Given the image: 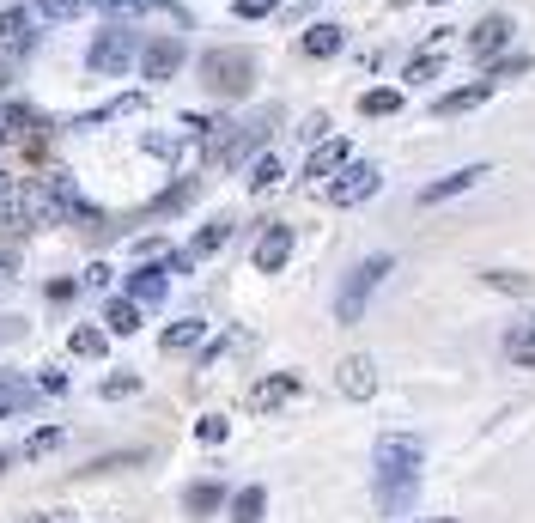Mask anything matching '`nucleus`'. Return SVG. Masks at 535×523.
I'll return each instance as SVG.
<instances>
[{"label":"nucleus","mask_w":535,"mask_h":523,"mask_svg":"<svg viewBox=\"0 0 535 523\" xmlns=\"http://www.w3.org/2000/svg\"><path fill=\"white\" fill-rule=\"evenodd\" d=\"M414 493H420V438L384 432L377 438V505H384V517H402Z\"/></svg>","instance_id":"nucleus-1"},{"label":"nucleus","mask_w":535,"mask_h":523,"mask_svg":"<svg viewBox=\"0 0 535 523\" xmlns=\"http://www.w3.org/2000/svg\"><path fill=\"white\" fill-rule=\"evenodd\" d=\"M201 80L213 98H250L256 86V55L250 49H207L201 55Z\"/></svg>","instance_id":"nucleus-2"},{"label":"nucleus","mask_w":535,"mask_h":523,"mask_svg":"<svg viewBox=\"0 0 535 523\" xmlns=\"http://www.w3.org/2000/svg\"><path fill=\"white\" fill-rule=\"evenodd\" d=\"M134 61H140V37L116 19V25H104L92 43H86V67L98 73V80H122V73H134Z\"/></svg>","instance_id":"nucleus-3"},{"label":"nucleus","mask_w":535,"mask_h":523,"mask_svg":"<svg viewBox=\"0 0 535 523\" xmlns=\"http://www.w3.org/2000/svg\"><path fill=\"white\" fill-rule=\"evenodd\" d=\"M390 274H396V262H390V256H365V262L347 274L341 298H335V317H341V323H359V317H365V305H371V292L384 286Z\"/></svg>","instance_id":"nucleus-4"},{"label":"nucleus","mask_w":535,"mask_h":523,"mask_svg":"<svg viewBox=\"0 0 535 523\" xmlns=\"http://www.w3.org/2000/svg\"><path fill=\"white\" fill-rule=\"evenodd\" d=\"M377 183H384V171H377L371 159H347V165L323 183V195H329V207H359V201L377 195Z\"/></svg>","instance_id":"nucleus-5"},{"label":"nucleus","mask_w":535,"mask_h":523,"mask_svg":"<svg viewBox=\"0 0 535 523\" xmlns=\"http://www.w3.org/2000/svg\"><path fill=\"white\" fill-rule=\"evenodd\" d=\"M37 25H43V19H37L31 7H0V55H13V61H19V55H31V49H37V37H43Z\"/></svg>","instance_id":"nucleus-6"},{"label":"nucleus","mask_w":535,"mask_h":523,"mask_svg":"<svg viewBox=\"0 0 535 523\" xmlns=\"http://www.w3.org/2000/svg\"><path fill=\"white\" fill-rule=\"evenodd\" d=\"M49 226H67V207H61L55 183L37 177V183H25V232H49Z\"/></svg>","instance_id":"nucleus-7"},{"label":"nucleus","mask_w":535,"mask_h":523,"mask_svg":"<svg viewBox=\"0 0 535 523\" xmlns=\"http://www.w3.org/2000/svg\"><path fill=\"white\" fill-rule=\"evenodd\" d=\"M177 73H183V43H177V37H152V43H140V80L165 86V80H177Z\"/></svg>","instance_id":"nucleus-8"},{"label":"nucleus","mask_w":535,"mask_h":523,"mask_svg":"<svg viewBox=\"0 0 535 523\" xmlns=\"http://www.w3.org/2000/svg\"><path fill=\"white\" fill-rule=\"evenodd\" d=\"M335 384H341L347 402H371V396H377V359H371V353H347V359L335 365Z\"/></svg>","instance_id":"nucleus-9"},{"label":"nucleus","mask_w":535,"mask_h":523,"mask_svg":"<svg viewBox=\"0 0 535 523\" xmlns=\"http://www.w3.org/2000/svg\"><path fill=\"white\" fill-rule=\"evenodd\" d=\"M298 390H304V384H298V371H268V378H256V384H250V414H280Z\"/></svg>","instance_id":"nucleus-10"},{"label":"nucleus","mask_w":535,"mask_h":523,"mask_svg":"<svg viewBox=\"0 0 535 523\" xmlns=\"http://www.w3.org/2000/svg\"><path fill=\"white\" fill-rule=\"evenodd\" d=\"M31 128H37V110L25 98H0V146H31Z\"/></svg>","instance_id":"nucleus-11"},{"label":"nucleus","mask_w":535,"mask_h":523,"mask_svg":"<svg viewBox=\"0 0 535 523\" xmlns=\"http://www.w3.org/2000/svg\"><path fill=\"white\" fill-rule=\"evenodd\" d=\"M165 292H171V274L159 268V262H146V268H134L128 274V298H134V305H165Z\"/></svg>","instance_id":"nucleus-12"},{"label":"nucleus","mask_w":535,"mask_h":523,"mask_svg":"<svg viewBox=\"0 0 535 523\" xmlns=\"http://www.w3.org/2000/svg\"><path fill=\"white\" fill-rule=\"evenodd\" d=\"M505 43H511V19H505V13H487V19L469 31V49H475V61H481V67H487Z\"/></svg>","instance_id":"nucleus-13"},{"label":"nucleus","mask_w":535,"mask_h":523,"mask_svg":"<svg viewBox=\"0 0 535 523\" xmlns=\"http://www.w3.org/2000/svg\"><path fill=\"white\" fill-rule=\"evenodd\" d=\"M292 262V226H262V238H256V268L262 274H280Z\"/></svg>","instance_id":"nucleus-14"},{"label":"nucleus","mask_w":535,"mask_h":523,"mask_svg":"<svg viewBox=\"0 0 535 523\" xmlns=\"http://www.w3.org/2000/svg\"><path fill=\"white\" fill-rule=\"evenodd\" d=\"M481 177H493L487 165H463V171H450V177H438V183H426L420 189V207H438V201H450V195H463V189H475Z\"/></svg>","instance_id":"nucleus-15"},{"label":"nucleus","mask_w":535,"mask_h":523,"mask_svg":"<svg viewBox=\"0 0 535 523\" xmlns=\"http://www.w3.org/2000/svg\"><path fill=\"white\" fill-rule=\"evenodd\" d=\"M493 86H499V80H475V86H456V92H444V98L432 104V116H469V110H481V104L493 98Z\"/></svg>","instance_id":"nucleus-16"},{"label":"nucleus","mask_w":535,"mask_h":523,"mask_svg":"<svg viewBox=\"0 0 535 523\" xmlns=\"http://www.w3.org/2000/svg\"><path fill=\"white\" fill-rule=\"evenodd\" d=\"M347 159H353V146H347V140H317L311 165H304V183H329V177H335Z\"/></svg>","instance_id":"nucleus-17"},{"label":"nucleus","mask_w":535,"mask_h":523,"mask_svg":"<svg viewBox=\"0 0 535 523\" xmlns=\"http://www.w3.org/2000/svg\"><path fill=\"white\" fill-rule=\"evenodd\" d=\"M298 49H304V55H311V61H329V55H341V49H347V31L323 19V25H311V31H304V37H298Z\"/></svg>","instance_id":"nucleus-18"},{"label":"nucleus","mask_w":535,"mask_h":523,"mask_svg":"<svg viewBox=\"0 0 535 523\" xmlns=\"http://www.w3.org/2000/svg\"><path fill=\"white\" fill-rule=\"evenodd\" d=\"M31 402H37V384L19 378V371H0V420H7V414H25Z\"/></svg>","instance_id":"nucleus-19"},{"label":"nucleus","mask_w":535,"mask_h":523,"mask_svg":"<svg viewBox=\"0 0 535 523\" xmlns=\"http://www.w3.org/2000/svg\"><path fill=\"white\" fill-rule=\"evenodd\" d=\"M201 341H207V317H183V323H171V329L159 335L165 353H189V347H201Z\"/></svg>","instance_id":"nucleus-20"},{"label":"nucleus","mask_w":535,"mask_h":523,"mask_svg":"<svg viewBox=\"0 0 535 523\" xmlns=\"http://www.w3.org/2000/svg\"><path fill=\"white\" fill-rule=\"evenodd\" d=\"M505 359L535 371V317H523V323H511V329H505Z\"/></svg>","instance_id":"nucleus-21"},{"label":"nucleus","mask_w":535,"mask_h":523,"mask_svg":"<svg viewBox=\"0 0 535 523\" xmlns=\"http://www.w3.org/2000/svg\"><path fill=\"white\" fill-rule=\"evenodd\" d=\"M140 317H146V305H134L128 292L104 305V329H110V335H134V329H140Z\"/></svg>","instance_id":"nucleus-22"},{"label":"nucleus","mask_w":535,"mask_h":523,"mask_svg":"<svg viewBox=\"0 0 535 523\" xmlns=\"http://www.w3.org/2000/svg\"><path fill=\"white\" fill-rule=\"evenodd\" d=\"M232 232H238V219H207V226L195 232V244H189V250H195V262H201V256H213V250H225V244H232Z\"/></svg>","instance_id":"nucleus-23"},{"label":"nucleus","mask_w":535,"mask_h":523,"mask_svg":"<svg viewBox=\"0 0 535 523\" xmlns=\"http://www.w3.org/2000/svg\"><path fill=\"white\" fill-rule=\"evenodd\" d=\"M183 505H189V517H207V511H219V505H225V487H219V481H195Z\"/></svg>","instance_id":"nucleus-24"},{"label":"nucleus","mask_w":535,"mask_h":523,"mask_svg":"<svg viewBox=\"0 0 535 523\" xmlns=\"http://www.w3.org/2000/svg\"><path fill=\"white\" fill-rule=\"evenodd\" d=\"M262 511H268V487H244L232 499V523H262Z\"/></svg>","instance_id":"nucleus-25"},{"label":"nucleus","mask_w":535,"mask_h":523,"mask_svg":"<svg viewBox=\"0 0 535 523\" xmlns=\"http://www.w3.org/2000/svg\"><path fill=\"white\" fill-rule=\"evenodd\" d=\"M67 347L80 353V359H104V347H110V329H92V323H86V329H73V335H67Z\"/></svg>","instance_id":"nucleus-26"},{"label":"nucleus","mask_w":535,"mask_h":523,"mask_svg":"<svg viewBox=\"0 0 535 523\" xmlns=\"http://www.w3.org/2000/svg\"><path fill=\"white\" fill-rule=\"evenodd\" d=\"M438 73H444V49H438V43H432V49H420V55L408 61V80H414V86L438 80Z\"/></svg>","instance_id":"nucleus-27"},{"label":"nucleus","mask_w":535,"mask_h":523,"mask_svg":"<svg viewBox=\"0 0 535 523\" xmlns=\"http://www.w3.org/2000/svg\"><path fill=\"white\" fill-rule=\"evenodd\" d=\"M359 110H365V116H396V110H402V92H396V86H371V92L359 98Z\"/></svg>","instance_id":"nucleus-28"},{"label":"nucleus","mask_w":535,"mask_h":523,"mask_svg":"<svg viewBox=\"0 0 535 523\" xmlns=\"http://www.w3.org/2000/svg\"><path fill=\"white\" fill-rule=\"evenodd\" d=\"M86 7H98V13H110V19H140L146 7H165V0H86Z\"/></svg>","instance_id":"nucleus-29"},{"label":"nucleus","mask_w":535,"mask_h":523,"mask_svg":"<svg viewBox=\"0 0 535 523\" xmlns=\"http://www.w3.org/2000/svg\"><path fill=\"white\" fill-rule=\"evenodd\" d=\"M280 177H286V165H280V159H256V165H250V189H256V195L280 189Z\"/></svg>","instance_id":"nucleus-30"},{"label":"nucleus","mask_w":535,"mask_h":523,"mask_svg":"<svg viewBox=\"0 0 535 523\" xmlns=\"http://www.w3.org/2000/svg\"><path fill=\"white\" fill-rule=\"evenodd\" d=\"M481 280H487L493 292H511V298H523V292H529V274H517V268H487Z\"/></svg>","instance_id":"nucleus-31"},{"label":"nucleus","mask_w":535,"mask_h":523,"mask_svg":"<svg viewBox=\"0 0 535 523\" xmlns=\"http://www.w3.org/2000/svg\"><path fill=\"white\" fill-rule=\"evenodd\" d=\"M25 7H31L37 19H80L86 0H25Z\"/></svg>","instance_id":"nucleus-32"},{"label":"nucleus","mask_w":535,"mask_h":523,"mask_svg":"<svg viewBox=\"0 0 535 523\" xmlns=\"http://www.w3.org/2000/svg\"><path fill=\"white\" fill-rule=\"evenodd\" d=\"M61 438H67L61 426H43V432H31V438H25V457H31V463H37V457H49V451H55Z\"/></svg>","instance_id":"nucleus-33"},{"label":"nucleus","mask_w":535,"mask_h":523,"mask_svg":"<svg viewBox=\"0 0 535 523\" xmlns=\"http://www.w3.org/2000/svg\"><path fill=\"white\" fill-rule=\"evenodd\" d=\"M225 432H232V420H225V414H201L195 420V438L201 444H225Z\"/></svg>","instance_id":"nucleus-34"},{"label":"nucleus","mask_w":535,"mask_h":523,"mask_svg":"<svg viewBox=\"0 0 535 523\" xmlns=\"http://www.w3.org/2000/svg\"><path fill=\"white\" fill-rule=\"evenodd\" d=\"M140 390V371H116V378H104V402H122Z\"/></svg>","instance_id":"nucleus-35"},{"label":"nucleus","mask_w":535,"mask_h":523,"mask_svg":"<svg viewBox=\"0 0 535 523\" xmlns=\"http://www.w3.org/2000/svg\"><path fill=\"white\" fill-rule=\"evenodd\" d=\"M274 7H280V0H232V13H238V19H268Z\"/></svg>","instance_id":"nucleus-36"},{"label":"nucleus","mask_w":535,"mask_h":523,"mask_svg":"<svg viewBox=\"0 0 535 523\" xmlns=\"http://www.w3.org/2000/svg\"><path fill=\"white\" fill-rule=\"evenodd\" d=\"M529 55H511V61H487V80H511V73H523Z\"/></svg>","instance_id":"nucleus-37"},{"label":"nucleus","mask_w":535,"mask_h":523,"mask_svg":"<svg viewBox=\"0 0 535 523\" xmlns=\"http://www.w3.org/2000/svg\"><path fill=\"white\" fill-rule=\"evenodd\" d=\"M37 390H49V396H67V371H61V365H43V378H37Z\"/></svg>","instance_id":"nucleus-38"},{"label":"nucleus","mask_w":535,"mask_h":523,"mask_svg":"<svg viewBox=\"0 0 535 523\" xmlns=\"http://www.w3.org/2000/svg\"><path fill=\"white\" fill-rule=\"evenodd\" d=\"M110 280H116V268H110V262H92V268H86V286H92V292H104Z\"/></svg>","instance_id":"nucleus-39"},{"label":"nucleus","mask_w":535,"mask_h":523,"mask_svg":"<svg viewBox=\"0 0 535 523\" xmlns=\"http://www.w3.org/2000/svg\"><path fill=\"white\" fill-rule=\"evenodd\" d=\"M298 134H304V140H323V134H329V116H304Z\"/></svg>","instance_id":"nucleus-40"},{"label":"nucleus","mask_w":535,"mask_h":523,"mask_svg":"<svg viewBox=\"0 0 535 523\" xmlns=\"http://www.w3.org/2000/svg\"><path fill=\"white\" fill-rule=\"evenodd\" d=\"M67 511H31V517H19V523H61Z\"/></svg>","instance_id":"nucleus-41"},{"label":"nucleus","mask_w":535,"mask_h":523,"mask_svg":"<svg viewBox=\"0 0 535 523\" xmlns=\"http://www.w3.org/2000/svg\"><path fill=\"white\" fill-rule=\"evenodd\" d=\"M0 475H7V451H0Z\"/></svg>","instance_id":"nucleus-42"}]
</instances>
